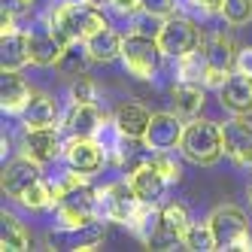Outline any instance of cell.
Wrapping results in <instances>:
<instances>
[{
  "label": "cell",
  "mask_w": 252,
  "mask_h": 252,
  "mask_svg": "<svg viewBox=\"0 0 252 252\" xmlns=\"http://www.w3.org/2000/svg\"><path fill=\"white\" fill-rule=\"evenodd\" d=\"M46 22L64 43H76V40L85 43L92 33L110 28V22L103 19V9L85 3V0H58V3H52L46 12Z\"/></svg>",
  "instance_id": "cell-1"
},
{
  "label": "cell",
  "mask_w": 252,
  "mask_h": 252,
  "mask_svg": "<svg viewBox=\"0 0 252 252\" xmlns=\"http://www.w3.org/2000/svg\"><path fill=\"white\" fill-rule=\"evenodd\" d=\"M179 152H183L186 161L191 164H201L210 167L216 164L222 155H225V134H222V125H216L210 119H189L183 140H179Z\"/></svg>",
  "instance_id": "cell-2"
},
{
  "label": "cell",
  "mask_w": 252,
  "mask_h": 252,
  "mask_svg": "<svg viewBox=\"0 0 252 252\" xmlns=\"http://www.w3.org/2000/svg\"><path fill=\"white\" fill-rule=\"evenodd\" d=\"M94 219H100V213H97V189H92V183L64 191L61 201L55 204V228L64 234H73Z\"/></svg>",
  "instance_id": "cell-3"
},
{
  "label": "cell",
  "mask_w": 252,
  "mask_h": 252,
  "mask_svg": "<svg viewBox=\"0 0 252 252\" xmlns=\"http://www.w3.org/2000/svg\"><path fill=\"white\" fill-rule=\"evenodd\" d=\"M210 225L216 234V249H240L252 252V231L249 219L237 204H222L210 213Z\"/></svg>",
  "instance_id": "cell-4"
},
{
  "label": "cell",
  "mask_w": 252,
  "mask_h": 252,
  "mask_svg": "<svg viewBox=\"0 0 252 252\" xmlns=\"http://www.w3.org/2000/svg\"><path fill=\"white\" fill-rule=\"evenodd\" d=\"M161 58H164V52H161L158 40L152 37H140V33H128L125 37V46H122V64L125 70L140 79V82H152L158 76V67H161Z\"/></svg>",
  "instance_id": "cell-5"
},
{
  "label": "cell",
  "mask_w": 252,
  "mask_h": 252,
  "mask_svg": "<svg viewBox=\"0 0 252 252\" xmlns=\"http://www.w3.org/2000/svg\"><path fill=\"white\" fill-rule=\"evenodd\" d=\"M137 207H140V197H137V191L131 189L128 176L119 179V183H110V186L97 189V213H100V219L128 225V222L134 219Z\"/></svg>",
  "instance_id": "cell-6"
},
{
  "label": "cell",
  "mask_w": 252,
  "mask_h": 252,
  "mask_svg": "<svg viewBox=\"0 0 252 252\" xmlns=\"http://www.w3.org/2000/svg\"><path fill=\"white\" fill-rule=\"evenodd\" d=\"M201 28H197L191 19H186V15H170V19H164V28H161L158 33V46L161 52H164V58H183L189 55V52L201 49Z\"/></svg>",
  "instance_id": "cell-7"
},
{
  "label": "cell",
  "mask_w": 252,
  "mask_h": 252,
  "mask_svg": "<svg viewBox=\"0 0 252 252\" xmlns=\"http://www.w3.org/2000/svg\"><path fill=\"white\" fill-rule=\"evenodd\" d=\"M64 161L67 167H73L79 173H97L106 164V149L97 137H79V134H70L64 140Z\"/></svg>",
  "instance_id": "cell-8"
},
{
  "label": "cell",
  "mask_w": 252,
  "mask_h": 252,
  "mask_svg": "<svg viewBox=\"0 0 252 252\" xmlns=\"http://www.w3.org/2000/svg\"><path fill=\"white\" fill-rule=\"evenodd\" d=\"M22 155L40 161V164H52V161L64 158V137L58 131V125H49V128H25Z\"/></svg>",
  "instance_id": "cell-9"
},
{
  "label": "cell",
  "mask_w": 252,
  "mask_h": 252,
  "mask_svg": "<svg viewBox=\"0 0 252 252\" xmlns=\"http://www.w3.org/2000/svg\"><path fill=\"white\" fill-rule=\"evenodd\" d=\"M183 131H186V125H183L179 113H152L143 143L155 152H173V149H179Z\"/></svg>",
  "instance_id": "cell-10"
},
{
  "label": "cell",
  "mask_w": 252,
  "mask_h": 252,
  "mask_svg": "<svg viewBox=\"0 0 252 252\" xmlns=\"http://www.w3.org/2000/svg\"><path fill=\"white\" fill-rule=\"evenodd\" d=\"M46 173H43V164L40 161H33V158H28V155H19V158H12L9 164L3 167V191H6V197H12V201H19V197L31 189V186H37L40 179H43Z\"/></svg>",
  "instance_id": "cell-11"
},
{
  "label": "cell",
  "mask_w": 252,
  "mask_h": 252,
  "mask_svg": "<svg viewBox=\"0 0 252 252\" xmlns=\"http://www.w3.org/2000/svg\"><path fill=\"white\" fill-rule=\"evenodd\" d=\"M225 134V155L240 167H252V122L246 116H234L222 125Z\"/></svg>",
  "instance_id": "cell-12"
},
{
  "label": "cell",
  "mask_w": 252,
  "mask_h": 252,
  "mask_svg": "<svg viewBox=\"0 0 252 252\" xmlns=\"http://www.w3.org/2000/svg\"><path fill=\"white\" fill-rule=\"evenodd\" d=\"M64 49H67V43L49 28L46 19L31 31V58L37 67H55L64 55Z\"/></svg>",
  "instance_id": "cell-13"
},
{
  "label": "cell",
  "mask_w": 252,
  "mask_h": 252,
  "mask_svg": "<svg viewBox=\"0 0 252 252\" xmlns=\"http://www.w3.org/2000/svg\"><path fill=\"white\" fill-rule=\"evenodd\" d=\"M219 103L231 116H252V76L234 70L219 88Z\"/></svg>",
  "instance_id": "cell-14"
},
{
  "label": "cell",
  "mask_w": 252,
  "mask_h": 252,
  "mask_svg": "<svg viewBox=\"0 0 252 252\" xmlns=\"http://www.w3.org/2000/svg\"><path fill=\"white\" fill-rule=\"evenodd\" d=\"M106 122V113H100L97 103H70V113L64 119L67 134H79V137H97Z\"/></svg>",
  "instance_id": "cell-15"
},
{
  "label": "cell",
  "mask_w": 252,
  "mask_h": 252,
  "mask_svg": "<svg viewBox=\"0 0 252 252\" xmlns=\"http://www.w3.org/2000/svg\"><path fill=\"white\" fill-rule=\"evenodd\" d=\"M207 70H222V73H234V58H237V46L225 31H213L210 37L201 43Z\"/></svg>",
  "instance_id": "cell-16"
},
{
  "label": "cell",
  "mask_w": 252,
  "mask_h": 252,
  "mask_svg": "<svg viewBox=\"0 0 252 252\" xmlns=\"http://www.w3.org/2000/svg\"><path fill=\"white\" fill-rule=\"evenodd\" d=\"M33 64L31 58V33L25 31H15L9 33V37H3V43H0V70H9V73H22V70Z\"/></svg>",
  "instance_id": "cell-17"
},
{
  "label": "cell",
  "mask_w": 252,
  "mask_h": 252,
  "mask_svg": "<svg viewBox=\"0 0 252 252\" xmlns=\"http://www.w3.org/2000/svg\"><path fill=\"white\" fill-rule=\"evenodd\" d=\"M31 97H33V92L28 88V82L19 73H9L6 70L3 79H0V110L6 116H25Z\"/></svg>",
  "instance_id": "cell-18"
},
{
  "label": "cell",
  "mask_w": 252,
  "mask_h": 252,
  "mask_svg": "<svg viewBox=\"0 0 252 252\" xmlns=\"http://www.w3.org/2000/svg\"><path fill=\"white\" fill-rule=\"evenodd\" d=\"M204 82H189V79H176L170 88V97H173V113H179L183 119H194L197 113L204 110L207 103V92H204Z\"/></svg>",
  "instance_id": "cell-19"
},
{
  "label": "cell",
  "mask_w": 252,
  "mask_h": 252,
  "mask_svg": "<svg viewBox=\"0 0 252 252\" xmlns=\"http://www.w3.org/2000/svg\"><path fill=\"white\" fill-rule=\"evenodd\" d=\"M149 119H152V113L146 106H140V103H122L113 113V122H116V128H119V134L125 140H143L146 137Z\"/></svg>",
  "instance_id": "cell-20"
},
{
  "label": "cell",
  "mask_w": 252,
  "mask_h": 252,
  "mask_svg": "<svg viewBox=\"0 0 252 252\" xmlns=\"http://www.w3.org/2000/svg\"><path fill=\"white\" fill-rule=\"evenodd\" d=\"M128 183L137 191L140 201H149V204H158L161 197H164V189H167L164 176L155 170L152 161H149V164H143V167H137L134 173H128Z\"/></svg>",
  "instance_id": "cell-21"
},
{
  "label": "cell",
  "mask_w": 252,
  "mask_h": 252,
  "mask_svg": "<svg viewBox=\"0 0 252 252\" xmlns=\"http://www.w3.org/2000/svg\"><path fill=\"white\" fill-rule=\"evenodd\" d=\"M122 46H125V37H119L113 28H103L85 40V49L94 64H110V61L122 58Z\"/></svg>",
  "instance_id": "cell-22"
},
{
  "label": "cell",
  "mask_w": 252,
  "mask_h": 252,
  "mask_svg": "<svg viewBox=\"0 0 252 252\" xmlns=\"http://www.w3.org/2000/svg\"><path fill=\"white\" fill-rule=\"evenodd\" d=\"M58 122V103L46 92H33L28 110H25V128H49Z\"/></svg>",
  "instance_id": "cell-23"
},
{
  "label": "cell",
  "mask_w": 252,
  "mask_h": 252,
  "mask_svg": "<svg viewBox=\"0 0 252 252\" xmlns=\"http://www.w3.org/2000/svg\"><path fill=\"white\" fill-rule=\"evenodd\" d=\"M0 249H3V252H25V249H31L28 231H25V225L15 219L12 213L0 216Z\"/></svg>",
  "instance_id": "cell-24"
},
{
  "label": "cell",
  "mask_w": 252,
  "mask_h": 252,
  "mask_svg": "<svg viewBox=\"0 0 252 252\" xmlns=\"http://www.w3.org/2000/svg\"><path fill=\"white\" fill-rule=\"evenodd\" d=\"M19 204L31 213H46V210H55L58 204V197H55V183H52L49 176H43L37 186H31L22 197H19Z\"/></svg>",
  "instance_id": "cell-25"
},
{
  "label": "cell",
  "mask_w": 252,
  "mask_h": 252,
  "mask_svg": "<svg viewBox=\"0 0 252 252\" xmlns=\"http://www.w3.org/2000/svg\"><path fill=\"white\" fill-rule=\"evenodd\" d=\"M88 61H92V55H88L85 43H82V40H76V43H67V49H64L61 61L55 64V70H58L61 76L76 79V76H85V64H88Z\"/></svg>",
  "instance_id": "cell-26"
},
{
  "label": "cell",
  "mask_w": 252,
  "mask_h": 252,
  "mask_svg": "<svg viewBox=\"0 0 252 252\" xmlns=\"http://www.w3.org/2000/svg\"><path fill=\"white\" fill-rule=\"evenodd\" d=\"M183 246L191 249V252H213L216 249V234H213L210 219L207 222H191L189 231L183 234Z\"/></svg>",
  "instance_id": "cell-27"
},
{
  "label": "cell",
  "mask_w": 252,
  "mask_h": 252,
  "mask_svg": "<svg viewBox=\"0 0 252 252\" xmlns=\"http://www.w3.org/2000/svg\"><path fill=\"white\" fill-rule=\"evenodd\" d=\"M207 73V58H204V49H194L189 55L176 58V76L179 79H189V82H204Z\"/></svg>",
  "instance_id": "cell-28"
},
{
  "label": "cell",
  "mask_w": 252,
  "mask_h": 252,
  "mask_svg": "<svg viewBox=\"0 0 252 252\" xmlns=\"http://www.w3.org/2000/svg\"><path fill=\"white\" fill-rule=\"evenodd\" d=\"M103 243V222L94 219V222H88L85 228L73 231V243H70V249H76V252H92Z\"/></svg>",
  "instance_id": "cell-29"
},
{
  "label": "cell",
  "mask_w": 252,
  "mask_h": 252,
  "mask_svg": "<svg viewBox=\"0 0 252 252\" xmlns=\"http://www.w3.org/2000/svg\"><path fill=\"white\" fill-rule=\"evenodd\" d=\"M161 222H164L170 231H176L179 237H183V234L189 231V225H191V213H189V207H186V204L170 201V204L161 207Z\"/></svg>",
  "instance_id": "cell-30"
},
{
  "label": "cell",
  "mask_w": 252,
  "mask_h": 252,
  "mask_svg": "<svg viewBox=\"0 0 252 252\" xmlns=\"http://www.w3.org/2000/svg\"><path fill=\"white\" fill-rule=\"evenodd\" d=\"M222 19H225L231 28L249 25V22H252V0H225V6H222Z\"/></svg>",
  "instance_id": "cell-31"
},
{
  "label": "cell",
  "mask_w": 252,
  "mask_h": 252,
  "mask_svg": "<svg viewBox=\"0 0 252 252\" xmlns=\"http://www.w3.org/2000/svg\"><path fill=\"white\" fill-rule=\"evenodd\" d=\"M161 28H164V19H158V15H152V12H146V9H140L134 19H131V33H140V37L158 40Z\"/></svg>",
  "instance_id": "cell-32"
},
{
  "label": "cell",
  "mask_w": 252,
  "mask_h": 252,
  "mask_svg": "<svg viewBox=\"0 0 252 252\" xmlns=\"http://www.w3.org/2000/svg\"><path fill=\"white\" fill-rule=\"evenodd\" d=\"M152 164H155V170H158L161 176H164L167 186H176L179 179H183V167H179L176 158H170V152H155V155H152Z\"/></svg>",
  "instance_id": "cell-33"
},
{
  "label": "cell",
  "mask_w": 252,
  "mask_h": 252,
  "mask_svg": "<svg viewBox=\"0 0 252 252\" xmlns=\"http://www.w3.org/2000/svg\"><path fill=\"white\" fill-rule=\"evenodd\" d=\"M70 103H97V85L88 76H76L70 85Z\"/></svg>",
  "instance_id": "cell-34"
},
{
  "label": "cell",
  "mask_w": 252,
  "mask_h": 252,
  "mask_svg": "<svg viewBox=\"0 0 252 252\" xmlns=\"http://www.w3.org/2000/svg\"><path fill=\"white\" fill-rule=\"evenodd\" d=\"M143 9L158 19H170V15H176V0H143Z\"/></svg>",
  "instance_id": "cell-35"
},
{
  "label": "cell",
  "mask_w": 252,
  "mask_h": 252,
  "mask_svg": "<svg viewBox=\"0 0 252 252\" xmlns=\"http://www.w3.org/2000/svg\"><path fill=\"white\" fill-rule=\"evenodd\" d=\"M110 9L116 15H122V19H134V15L143 9V0H113Z\"/></svg>",
  "instance_id": "cell-36"
},
{
  "label": "cell",
  "mask_w": 252,
  "mask_h": 252,
  "mask_svg": "<svg viewBox=\"0 0 252 252\" xmlns=\"http://www.w3.org/2000/svg\"><path fill=\"white\" fill-rule=\"evenodd\" d=\"M189 6L201 15H222L225 0H189Z\"/></svg>",
  "instance_id": "cell-37"
},
{
  "label": "cell",
  "mask_w": 252,
  "mask_h": 252,
  "mask_svg": "<svg viewBox=\"0 0 252 252\" xmlns=\"http://www.w3.org/2000/svg\"><path fill=\"white\" fill-rule=\"evenodd\" d=\"M234 70H237V73L252 76V46L237 49V58H234Z\"/></svg>",
  "instance_id": "cell-38"
},
{
  "label": "cell",
  "mask_w": 252,
  "mask_h": 252,
  "mask_svg": "<svg viewBox=\"0 0 252 252\" xmlns=\"http://www.w3.org/2000/svg\"><path fill=\"white\" fill-rule=\"evenodd\" d=\"M19 28H15V12L3 6V15H0V40L9 37V33H15Z\"/></svg>",
  "instance_id": "cell-39"
},
{
  "label": "cell",
  "mask_w": 252,
  "mask_h": 252,
  "mask_svg": "<svg viewBox=\"0 0 252 252\" xmlns=\"http://www.w3.org/2000/svg\"><path fill=\"white\" fill-rule=\"evenodd\" d=\"M3 6L12 9V12H25V9L33 6V0H3Z\"/></svg>",
  "instance_id": "cell-40"
},
{
  "label": "cell",
  "mask_w": 252,
  "mask_h": 252,
  "mask_svg": "<svg viewBox=\"0 0 252 252\" xmlns=\"http://www.w3.org/2000/svg\"><path fill=\"white\" fill-rule=\"evenodd\" d=\"M85 3H92V6H97V9H103V6H110L113 0H85Z\"/></svg>",
  "instance_id": "cell-41"
},
{
  "label": "cell",
  "mask_w": 252,
  "mask_h": 252,
  "mask_svg": "<svg viewBox=\"0 0 252 252\" xmlns=\"http://www.w3.org/2000/svg\"><path fill=\"white\" fill-rule=\"evenodd\" d=\"M249 201H252V186H249Z\"/></svg>",
  "instance_id": "cell-42"
}]
</instances>
